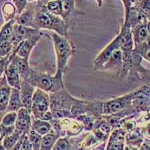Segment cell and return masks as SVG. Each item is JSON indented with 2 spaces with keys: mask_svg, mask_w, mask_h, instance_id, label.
I'll list each match as a JSON object with an SVG mask.
<instances>
[{
  "mask_svg": "<svg viewBox=\"0 0 150 150\" xmlns=\"http://www.w3.org/2000/svg\"><path fill=\"white\" fill-rule=\"evenodd\" d=\"M143 137L144 136L143 134V130L137 128L134 131L126 134L125 142L128 146L137 147L139 149L144 140Z\"/></svg>",
  "mask_w": 150,
  "mask_h": 150,
  "instance_id": "7402d4cb",
  "label": "cell"
},
{
  "mask_svg": "<svg viewBox=\"0 0 150 150\" xmlns=\"http://www.w3.org/2000/svg\"><path fill=\"white\" fill-rule=\"evenodd\" d=\"M120 39V50L122 52L132 51L134 48L132 29L129 22L124 23L122 26L121 32L118 35Z\"/></svg>",
  "mask_w": 150,
  "mask_h": 150,
  "instance_id": "8fae6325",
  "label": "cell"
},
{
  "mask_svg": "<svg viewBox=\"0 0 150 150\" xmlns=\"http://www.w3.org/2000/svg\"><path fill=\"white\" fill-rule=\"evenodd\" d=\"M26 134H23L22 136H21V139L19 140L18 142H17V144H16V145L14 146L13 147V148L11 149L10 150H21V145H22V143H23V139H24V137H26Z\"/></svg>",
  "mask_w": 150,
  "mask_h": 150,
  "instance_id": "60d3db41",
  "label": "cell"
},
{
  "mask_svg": "<svg viewBox=\"0 0 150 150\" xmlns=\"http://www.w3.org/2000/svg\"><path fill=\"white\" fill-rule=\"evenodd\" d=\"M140 150H150V139L146 138L139 148Z\"/></svg>",
  "mask_w": 150,
  "mask_h": 150,
  "instance_id": "ab89813d",
  "label": "cell"
},
{
  "mask_svg": "<svg viewBox=\"0 0 150 150\" xmlns=\"http://www.w3.org/2000/svg\"><path fill=\"white\" fill-rule=\"evenodd\" d=\"M50 100L47 92L38 89L35 91L32 103V115L38 120L50 121L53 119L50 111Z\"/></svg>",
  "mask_w": 150,
  "mask_h": 150,
  "instance_id": "277c9868",
  "label": "cell"
},
{
  "mask_svg": "<svg viewBox=\"0 0 150 150\" xmlns=\"http://www.w3.org/2000/svg\"><path fill=\"white\" fill-rule=\"evenodd\" d=\"M10 59L8 65L7 66L5 71V75L7 79V82L11 88L21 89V78L19 74L18 69L16 63L12 59Z\"/></svg>",
  "mask_w": 150,
  "mask_h": 150,
  "instance_id": "e0dca14e",
  "label": "cell"
},
{
  "mask_svg": "<svg viewBox=\"0 0 150 150\" xmlns=\"http://www.w3.org/2000/svg\"><path fill=\"white\" fill-rule=\"evenodd\" d=\"M10 2L14 4L17 8V16L20 15L23 11L28 4V0H10Z\"/></svg>",
  "mask_w": 150,
  "mask_h": 150,
  "instance_id": "e575fe53",
  "label": "cell"
},
{
  "mask_svg": "<svg viewBox=\"0 0 150 150\" xmlns=\"http://www.w3.org/2000/svg\"><path fill=\"white\" fill-rule=\"evenodd\" d=\"M36 2H28L26 8L19 16L16 17V23L27 27L36 29L35 14H36Z\"/></svg>",
  "mask_w": 150,
  "mask_h": 150,
  "instance_id": "9c48e42d",
  "label": "cell"
},
{
  "mask_svg": "<svg viewBox=\"0 0 150 150\" xmlns=\"http://www.w3.org/2000/svg\"><path fill=\"white\" fill-rule=\"evenodd\" d=\"M0 150H6L5 147L3 146V145H2V141H0Z\"/></svg>",
  "mask_w": 150,
  "mask_h": 150,
  "instance_id": "7dc6e473",
  "label": "cell"
},
{
  "mask_svg": "<svg viewBox=\"0 0 150 150\" xmlns=\"http://www.w3.org/2000/svg\"><path fill=\"white\" fill-rule=\"evenodd\" d=\"M134 97V92L112 99L110 101L104 102V115H114L126 110L132 106V99Z\"/></svg>",
  "mask_w": 150,
  "mask_h": 150,
  "instance_id": "8992f818",
  "label": "cell"
},
{
  "mask_svg": "<svg viewBox=\"0 0 150 150\" xmlns=\"http://www.w3.org/2000/svg\"><path fill=\"white\" fill-rule=\"evenodd\" d=\"M11 92V87L8 83L7 79L4 74L0 79V123L3 116L7 112Z\"/></svg>",
  "mask_w": 150,
  "mask_h": 150,
  "instance_id": "4fadbf2b",
  "label": "cell"
},
{
  "mask_svg": "<svg viewBox=\"0 0 150 150\" xmlns=\"http://www.w3.org/2000/svg\"><path fill=\"white\" fill-rule=\"evenodd\" d=\"M122 57L123 54L121 50L119 49L115 50L108 61L103 65L101 71H112L114 72L116 77H120L122 69Z\"/></svg>",
  "mask_w": 150,
  "mask_h": 150,
  "instance_id": "9a60e30c",
  "label": "cell"
},
{
  "mask_svg": "<svg viewBox=\"0 0 150 150\" xmlns=\"http://www.w3.org/2000/svg\"><path fill=\"white\" fill-rule=\"evenodd\" d=\"M26 80L33 86L37 87L38 89H41L47 93L57 92L65 88L63 79L59 78L56 75L51 76L48 74L37 71L33 68H31L30 76Z\"/></svg>",
  "mask_w": 150,
  "mask_h": 150,
  "instance_id": "3957f363",
  "label": "cell"
},
{
  "mask_svg": "<svg viewBox=\"0 0 150 150\" xmlns=\"http://www.w3.org/2000/svg\"><path fill=\"white\" fill-rule=\"evenodd\" d=\"M13 52H14V46L10 40L5 41L0 44V58L10 56Z\"/></svg>",
  "mask_w": 150,
  "mask_h": 150,
  "instance_id": "836d02e7",
  "label": "cell"
},
{
  "mask_svg": "<svg viewBox=\"0 0 150 150\" xmlns=\"http://www.w3.org/2000/svg\"><path fill=\"white\" fill-rule=\"evenodd\" d=\"M147 29H148L149 33V35H150V19L149 20L148 23H147Z\"/></svg>",
  "mask_w": 150,
  "mask_h": 150,
  "instance_id": "bcb514c9",
  "label": "cell"
},
{
  "mask_svg": "<svg viewBox=\"0 0 150 150\" xmlns=\"http://www.w3.org/2000/svg\"><path fill=\"white\" fill-rule=\"evenodd\" d=\"M134 51L150 62V46L147 44L146 41L138 46L134 47Z\"/></svg>",
  "mask_w": 150,
  "mask_h": 150,
  "instance_id": "f546056e",
  "label": "cell"
},
{
  "mask_svg": "<svg viewBox=\"0 0 150 150\" xmlns=\"http://www.w3.org/2000/svg\"><path fill=\"white\" fill-rule=\"evenodd\" d=\"M46 7L50 13L56 16L62 17V8L59 0H50L47 2Z\"/></svg>",
  "mask_w": 150,
  "mask_h": 150,
  "instance_id": "83f0119b",
  "label": "cell"
},
{
  "mask_svg": "<svg viewBox=\"0 0 150 150\" xmlns=\"http://www.w3.org/2000/svg\"><path fill=\"white\" fill-rule=\"evenodd\" d=\"M62 137L64 136L62 134L56 132L54 130L52 129L50 133L42 137L40 150H52L56 141Z\"/></svg>",
  "mask_w": 150,
  "mask_h": 150,
  "instance_id": "44dd1931",
  "label": "cell"
},
{
  "mask_svg": "<svg viewBox=\"0 0 150 150\" xmlns=\"http://www.w3.org/2000/svg\"><path fill=\"white\" fill-rule=\"evenodd\" d=\"M20 91H21V97L23 108H26L29 112H31L33 95H34L35 91V86H33L26 80L21 79Z\"/></svg>",
  "mask_w": 150,
  "mask_h": 150,
  "instance_id": "2e32d148",
  "label": "cell"
},
{
  "mask_svg": "<svg viewBox=\"0 0 150 150\" xmlns=\"http://www.w3.org/2000/svg\"><path fill=\"white\" fill-rule=\"evenodd\" d=\"M38 33H40L39 29L22 26L15 22L13 26L12 34L10 38V41L14 46V51L21 42Z\"/></svg>",
  "mask_w": 150,
  "mask_h": 150,
  "instance_id": "52a82bcc",
  "label": "cell"
},
{
  "mask_svg": "<svg viewBox=\"0 0 150 150\" xmlns=\"http://www.w3.org/2000/svg\"><path fill=\"white\" fill-rule=\"evenodd\" d=\"M23 108L22 101L21 97V91L18 89L11 88L10 98H9L8 112H17Z\"/></svg>",
  "mask_w": 150,
  "mask_h": 150,
  "instance_id": "603a6c76",
  "label": "cell"
},
{
  "mask_svg": "<svg viewBox=\"0 0 150 150\" xmlns=\"http://www.w3.org/2000/svg\"><path fill=\"white\" fill-rule=\"evenodd\" d=\"M9 62H10L9 56H6V57L0 59V79L2 78V76L5 74V69L8 65Z\"/></svg>",
  "mask_w": 150,
  "mask_h": 150,
  "instance_id": "74e56055",
  "label": "cell"
},
{
  "mask_svg": "<svg viewBox=\"0 0 150 150\" xmlns=\"http://www.w3.org/2000/svg\"><path fill=\"white\" fill-rule=\"evenodd\" d=\"M50 100V110H71L74 104H77L81 100L72 97L65 88L57 92L49 93Z\"/></svg>",
  "mask_w": 150,
  "mask_h": 150,
  "instance_id": "5b68a950",
  "label": "cell"
},
{
  "mask_svg": "<svg viewBox=\"0 0 150 150\" xmlns=\"http://www.w3.org/2000/svg\"><path fill=\"white\" fill-rule=\"evenodd\" d=\"M120 49V39L119 37H117L113 39V41L106 47L100 53V54L96 58V59L94 60V68L96 69V71H101V68L103 65L108 61L110 58L111 55L112 53L116 50Z\"/></svg>",
  "mask_w": 150,
  "mask_h": 150,
  "instance_id": "30bf717a",
  "label": "cell"
},
{
  "mask_svg": "<svg viewBox=\"0 0 150 150\" xmlns=\"http://www.w3.org/2000/svg\"><path fill=\"white\" fill-rule=\"evenodd\" d=\"M133 35L134 47L141 45L148 38L149 33L147 29V24H139L134 27L131 28Z\"/></svg>",
  "mask_w": 150,
  "mask_h": 150,
  "instance_id": "d6986e66",
  "label": "cell"
},
{
  "mask_svg": "<svg viewBox=\"0 0 150 150\" xmlns=\"http://www.w3.org/2000/svg\"><path fill=\"white\" fill-rule=\"evenodd\" d=\"M40 0H28V2H38Z\"/></svg>",
  "mask_w": 150,
  "mask_h": 150,
  "instance_id": "681fc988",
  "label": "cell"
},
{
  "mask_svg": "<svg viewBox=\"0 0 150 150\" xmlns=\"http://www.w3.org/2000/svg\"><path fill=\"white\" fill-rule=\"evenodd\" d=\"M45 1L37 2L35 14L36 29H47L63 37H68V27L62 17L52 14L47 10Z\"/></svg>",
  "mask_w": 150,
  "mask_h": 150,
  "instance_id": "6da1fadb",
  "label": "cell"
},
{
  "mask_svg": "<svg viewBox=\"0 0 150 150\" xmlns=\"http://www.w3.org/2000/svg\"><path fill=\"white\" fill-rule=\"evenodd\" d=\"M0 141H1V139H0Z\"/></svg>",
  "mask_w": 150,
  "mask_h": 150,
  "instance_id": "f907efd6",
  "label": "cell"
},
{
  "mask_svg": "<svg viewBox=\"0 0 150 150\" xmlns=\"http://www.w3.org/2000/svg\"><path fill=\"white\" fill-rule=\"evenodd\" d=\"M27 136L31 144L33 146V150H40L42 137L32 129L30 130V131L29 132Z\"/></svg>",
  "mask_w": 150,
  "mask_h": 150,
  "instance_id": "1f68e13d",
  "label": "cell"
},
{
  "mask_svg": "<svg viewBox=\"0 0 150 150\" xmlns=\"http://www.w3.org/2000/svg\"><path fill=\"white\" fill-rule=\"evenodd\" d=\"M99 143H101V142L96 138V136L92 133L89 134L86 137L85 136V139L83 140L80 145H78V150H90L98 146Z\"/></svg>",
  "mask_w": 150,
  "mask_h": 150,
  "instance_id": "d4e9b609",
  "label": "cell"
},
{
  "mask_svg": "<svg viewBox=\"0 0 150 150\" xmlns=\"http://www.w3.org/2000/svg\"><path fill=\"white\" fill-rule=\"evenodd\" d=\"M142 130H143V136L145 137L146 138L150 139V122Z\"/></svg>",
  "mask_w": 150,
  "mask_h": 150,
  "instance_id": "b9f144b4",
  "label": "cell"
},
{
  "mask_svg": "<svg viewBox=\"0 0 150 150\" xmlns=\"http://www.w3.org/2000/svg\"><path fill=\"white\" fill-rule=\"evenodd\" d=\"M17 118V112H8L3 116L2 122H1L0 124L6 127L15 126Z\"/></svg>",
  "mask_w": 150,
  "mask_h": 150,
  "instance_id": "d6a6232c",
  "label": "cell"
},
{
  "mask_svg": "<svg viewBox=\"0 0 150 150\" xmlns=\"http://www.w3.org/2000/svg\"><path fill=\"white\" fill-rule=\"evenodd\" d=\"M96 2H97L98 7L101 8L103 5V0H96Z\"/></svg>",
  "mask_w": 150,
  "mask_h": 150,
  "instance_id": "f6af8a7d",
  "label": "cell"
},
{
  "mask_svg": "<svg viewBox=\"0 0 150 150\" xmlns=\"http://www.w3.org/2000/svg\"><path fill=\"white\" fill-rule=\"evenodd\" d=\"M40 38H41V33L34 35L28 39L21 42L12 53H15L20 57L29 59L31 52L33 50V48L35 47L38 41H39Z\"/></svg>",
  "mask_w": 150,
  "mask_h": 150,
  "instance_id": "5bb4252c",
  "label": "cell"
},
{
  "mask_svg": "<svg viewBox=\"0 0 150 150\" xmlns=\"http://www.w3.org/2000/svg\"><path fill=\"white\" fill-rule=\"evenodd\" d=\"M123 2L125 7V18H124V22L128 20V14L131 11V8H132L134 5L137 2H138L139 0H122Z\"/></svg>",
  "mask_w": 150,
  "mask_h": 150,
  "instance_id": "d590c367",
  "label": "cell"
},
{
  "mask_svg": "<svg viewBox=\"0 0 150 150\" xmlns=\"http://www.w3.org/2000/svg\"><path fill=\"white\" fill-rule=\"evenodd\" d=\"M32 130L35 131L36 133L44 137L45 135L47 134L53 129L51 123L49 121H45V120H38L35 118H32Z\"/></svg>",
  "mask_w": 150,
  "mask_h": 150,
  "instance_id": "ffe728a7",
  "label": "cell"
},
{
  "mask_svg": "<svg viewBox=\"0 0 150 150\" xmlns=\"http://www.w3.org/2000/svg\"><path fill=\"white\" fill-rule=\"evenodd\" d=\"M55 51L56 55V76L60 79H63V74L68 65V60L76 52L74 46L68 39L56 33H52Z\"/></svg>",
  "mask_w": 150,
  "mask_h": 150,
  "instance_id": "7a4b0ae2",
  "label": "cell"
},
{
  "mask_svg": "<svg viewBox=\"0 0 150 150\" xmlns=\"http://www.w3.org/2000/svg\"><path fill=\"white\" fill-rule=\"evenodd\" d=\"M146 43H147V44H148V45H149V46H150V35H149L148 38H147V40H146Z\"/></svg>",
  "mask_w": 150,
  "mask_h": 150,
  "instance_id": "c3c4849f",
  "label": "cell"
},
{
  "mask_svg": "<svg viewBox=\"0 0 150 150\" xmlns=\"http://www.w3.org/2000/svg\"><path fill=\"white\" fill-rule=\"evenodd\" d=\"M21 150H33V146H32L29 138H28L27 134L24 137L22 145H21Z\"/></svg>",
  "mask_w": 150,
  "mask_h": 150,
  "instance_id": "f35d334b",
  "label": "cell"
},
{
  "mask_svg": "<svg viewBox=\"0 0 150 150\" xmlns=\"http://www.w3.org/2000/svg\"><path fill=\"white\" fill-rule=\"evenodd\" d=\"M15 20H12L8 23H5L0 29V44L5 41L10 40L12 34L13 26L15 23Z\"/></svg>",
  "mask_w": 150,
  "mask_h": 150,
  "instance_id": "4316f807",
  "label": "cell"
},
{
  "mask_svg": "<svg viewBox=\"0 0 150 150\" xmlns=\"http://www.w3.org/2000/svg\"><path fill=\"white\" fill-rule=\"evenodd\" d=\"M106 143L104 142L101 144V145H98L97 146H96L95 148H93L91 150H106Z\"/></svg>",
  "mask_w": 150,
  "mask_h": 150,
  "instance_id": "7bdbcfd3",
  "label": "cell"
},
{
  "mask_svg": "<svg viewBox=\"0 0 150 150\" xmlns=\"http://www.w3.org/2000/svg\"><path fill=\"white\" fill-rule=\"evenodd\" d=\"M124 150H140L138 148H137V147H134V146H125L124 147Z\"/></svg>",
  "mask_w": 150,
  "mask_h": 150,
  "instance_id": "ee69618b",
  "label": "cell"
},
{
  "mask_svg": "<svg viewBox=\"0 0 150 150\" xmlns=\"http://www.w3.org/2000/svg\"><path fill=\"white\" fill-rule=\"evenodd\" d=\"M32 112L22 108L17 111V118L15 123V130L21 134H28L32 128Z\"/></svg>",
  "mask_w": 150,
  "mask_h": 150,
  "instance_id": "7c38bea8",
  "label": "cell"
},
{
  "mask_svg": "<svg viewBox=\"0 0 150 150\" xmlns=\"http://www.w3.org/2000/svg\"><path fill=\"white\" fill-rule=\"evenodd\" d=\"M15 131V126L6 127L0 124V139L1 141L5 138V137L11 134Z\"/></svg>",
  "mask_w": 150,
  "mask_h": 150,
  "instance_id": "8d00e7d4",
  "label": "cell"
},
{
  "mask_svg": "<svg viewBox=\"0 0 150 150\" xmlns=\"http://www.w3.org/2000/svg\"><path fill=\"white\" fill-rule=\"evenodd\" d=\"M2 14L5 22L8 23L16 19L17 16V8L11 2L7 1L2 5Z\"/></svg>",
  "mask_w": 150,
  "mask_h": 150,
  "instance_id": "cb8c5ba5",
  "label": "cell"
},
{
  "mask_svg": "<svg viewBox=\"0 0 150 150\" xmlns=\"http://www.w3.org/2000/svg\"><path fill=\"white\" fill-rule=\"evenodd\" d=\"M52 150H74L71 145V143L66 136L60 137Z\"/></svg>",
  "mask_w": 150,
  "mask_h": 150,
  "instance_id": "4dcf8cb0",
  "label": "cell"
},
{
  "mask_svg": "<svg viewBox=\"0 0 150 150\" xmlns=\"http://www.w3.org/2000/svg\"><path fill=\"white\" fill-rule=\"evenodd\" d=\"M9 58L13 60L17 65L21 78L23 79V80H27L30 76L31 73V68L29 65V59L20 57L15 53H11L9 56Z\"/></svg>",
  "mask_w": 150,
  "mask_h": 150,
  "instance_id": "ac0fdd59",
  "label": "cell"
},
{
  "mask_svg": "<svg viewBox=\"0 0 150 150\" xmlns=\"http://www.w3.org/2000/svg\"><path fill=\"white\" fill-rule=\"evenodd\" d=\"M23 134H21V132H19L18 131L15 130L11 134L5 137V138L2 140V145L5 147V149L10 150L11 149L13 148V147L17 144V142L19 141V140L21 139V136H22Z\"/></svg>",
  "mask_w": 150,
  "mask_h": 150,
  "instance_id": "484cf974",
  "label": "cell"
},
{
  "mask_svg": "<svg viewBox=\"0 0 150 150\" xmlns=\"http://www.w3.org/2000/svg\"><path fill=\"white\" fill-rule=\"evenodd\" d=\"M62 8V17L66 23L68 29L75 26L76 17L83 13L78 11L75 7V0H59Z\"/></svg>",
  "mask_w": 150,
  "mask_h": 150,
  "instance_id": "ba28073f",
  "label": "cell"
},
{
  "mask_svg": "<svg viewBox=\"0 0 150 150\" xmlns=\"http://www.w3.org/2000/svg\"><path fill=\"white\" fill-rule=\"evenodd\" d=\"M143 13L148 20L150 19V0H139L132 6Z\"/></svg>",
  "mask_w": 150,
  "mask_h": 150,
  "instance_id": "f1b7e54d",
  "label": "cell"
},
{
  "mask_svg": "<svg viewBox=\"0 0 150 150\" xmlns=\"http://www.w3.org/2000/svg\"><path fill=\"white\" fill-rule=\"evenodd\" d=\"M0 59H1V58H0Z\"/></svg>",
  "mask_w": 150,
  "mask_h": 150,
  "instance_id": "816d5d0a",
  "label": "cell"
}]
</instances>
